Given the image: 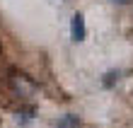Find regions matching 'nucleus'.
Returning <instances> with one entry per match:
<instances>
[{
    "label": "nucleus",
    "instance_id": "nucleus-3",
    "mask_svg": "<svg viewBox=\"0 0 133 128\" xmlns=\"http://www.w3.org/2000/svg\"><path fill=\"white\" fill-rule=\"evenodd\" d=\"M58 128H77V116H75V114L63 116V118L58 121Z\"/></svg>",
    "mask_w": 133,
    "mask_h": 128
},
{
    "label": "nucleus",
    "instance_id": "nucleus-4",
    "mask_svg": "<svg viewBox=\"0 0 133 128\" xmlns=\"http://www.w3.org/2000/svg\"><path fill=\"white\" fill-rule=\"evenodd\" d=\"M114 3H121V5H128V3H133V0H114Z\"/></svg>",
    "mask_w": 133,
    "mask_h": 128
},
{
    "label": "nucleus",
    "instance_id": "nucleus-1",
    "mask_svg": "<svg viewBox=\"0 0 133 128\" xmlns=\"http://www.w3.org/2000/svg\"><path fill=\"white\" fill-rule=\"evenodd\" d=\"M87 36V29H85V17L82 12H75L73 19H70V39L73 41H82Z\"/></svg>",
    "mask_w": 133,
    "mask_h": 128
},
{
    "label": "nucleus",
    "instance_id": "nucleus-2",
    "mask_svg": "<svg viewBox=\"0 0 133 128\" xmlns=\"http://www.w3.org/2000/svg\"><path fill=\"white\" fill-rule=\"evenodd\" d=\"M119 80H121V70H109V73L104 75V80H102V85H104L107 90H111Z\"/></svg>",
    "mask_w": 133,
    "mask_h": 128
}]
</instances>
